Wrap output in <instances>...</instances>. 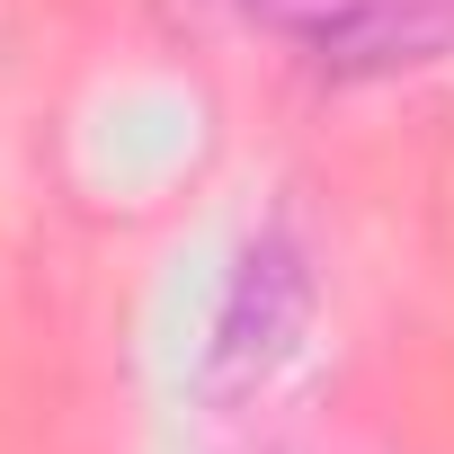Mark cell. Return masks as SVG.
<instances>
[{
	"label": "cell",
	"instance_id": "obj_1",
	"mask_svg": "<svg viewBox=\"0 0 454 454\" xmlns=\"http://www.w3.org/2000/svg\"><path fill=\"white\" fill-rule=\"evenodd\" d=\"M303 339H312V259L294 250V232H259L205 339V401H250L294 365Z\"/></svg>",
	"mask_w": 454,
	"mask_h": 454
},
{
	"label": "cell",
	"instance_id": "obj_2",
	"mask_svg": "<svg viewBox=\"0 0 454 454\" xmlns=\"http://www.w3.org/2000/svg\"><path fill=\"white\" fill-rule=\"evenodd\" d=\"M330 81H374V72H419L454 45V0H339L303 36Z\"/></svg>",
	"mask_w": 454,
	"mask_h": 454
}]
</instances>
